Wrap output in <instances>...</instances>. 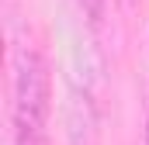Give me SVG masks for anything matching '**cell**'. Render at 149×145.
Listing matches in <instances>:
<instances>
[{
	"mask_svg": "<svg viewBox=\"0 0 149 145\" xmlns=\"http://www.w3.org/2000/svg\"><path fill=\"white\" fill-rule=\"evenodd\" d=\"M49 66L35 48H24L14 66V100H10V138L14 145H42L49 121Z\"/></svg>",
	"mask_w": 149,
	"mask_h": 145,
	"instance_id": "1",
	"label": "cell"
},
{
	"mask_svg": "<svg viewBox=\"0 0 149 145\" xmlns=\"http://www.w3.org/2000/svg\"><path fill=\"white\" fill-rule=\"evenodd\" d=\"M76 3H80V10H83L90 21H97V17H101V10H104V0H76Z\"/></svg>",
	"mask_w": 149,
	"mask_h": 145,
	"instance_id": "2",
	"label": "cell"
},
{
	"mask_svg": "<svg viewBox=\"0 0 149 145\" xmlns=\"http://www.w3.org/2000/svg\"><path fill=\"white\" fill-rule=\"evenodd\" d=\"M146 145H149V121H146Z\"/></svg>",
	"mask_w": 149,
	"mask_h": 145,
	"instance_id": "3",
	"label": "cell"
}]
</instances>
